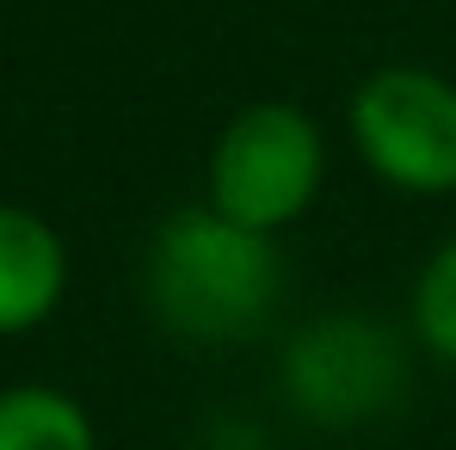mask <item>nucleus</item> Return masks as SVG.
Wrapping results in <instances>:
<instances>
[{"label": "nucleus", "instance_id": "1", "mask_svg": "<svg viewBox=\"0 0 456 450\" xmlns=\"http://www.w3.org/2000/svg\"><path fill=\"white\" fill-rule=\"evenodd\" d=\"M278 234H259L210 204L167 210L142 247V302L179 346H240L278 315Z\"/></svg>", "mask_w": 456, "mask_h": 450}, {"label": "nucleus", "instance_id": "2", "mask_svg": "<svg viewBox=\"0 0 456 450\" xmlns=\"http://www.w3.org/2000/svg\"><path fill=\"white\" fill-rule=\"evenodd\" d=\"M327 185V136L290 99H253L228 118L204 160V204L259 234L303 223Z\"/></svg>", "mask_w": 456, "mask_h": 450}, {"label": "nucleus", "instance_id": "3", "mask_svg": "<svg viewBox=\"0 0 456 450\" xmlns=\"http://www.w3.org/2000/svg\"><path fill=\"white\" fill-rule=\"evenodd\" d=\"M278 389L308 426L346 432L395 413L413 389L407 340L364 308H327L303 321L278 352Z\"/></svg>", "mask_w": 456, "mask_h": 450}, {"label": "nucleus", "instance_id": "4", "mask_svg": "<svg viewBox=\"0 0 456 450\" xmlns=\"http://www.w3.org/2000/svg\"><path fill=\"white\" fill-rule=\"evenodd\" d=\"M352 149L388 192L444 198L456 192V80L419 62H382L358 80Z\"/></svg>", "mask_w": 456, "mask_h": 450}, {"label": "nucleus", "instance_id": "5", "mask_svg": "<svg viewBox=\"0 0 456 450\" xmlns=\"http://www.w3.org/2000/svg\"><path fill=\"white\" fill-rule=\"evenodd\" d=\"M69 297V241L31 204H0V340L44 327Z\"/></svg>", "mask_w": 456, "mask_h": 450}, {"label": "nucleus", "instance_id": "6", "mask_svg": "<svg viewBox=\"0 0 456 450\" xmlns=\"http://www.w3.org/2000/svg\"><path fill=\"white\" fill-rule=\"evenodd\" d=\"M0 450H99V426L69 389L12 382L0 389Z\"/></svg>", "mask_w": 456, "mask_h": 450}, {"label": "nucleus", "instance_id": "7", "mask_svg": "<svg viewBox=\"0 0 456 450\" xmlns=\"http://www.w3.org/2000/svg\"><path fill=\"white\" fill-rule=\"evenodd\" d=\"M407 327L426 358L456 371V234L426 253V266L413 278V302H407Z\"/></svg>", "mask_w": 456, "mask_h": 450}]
</instances>
